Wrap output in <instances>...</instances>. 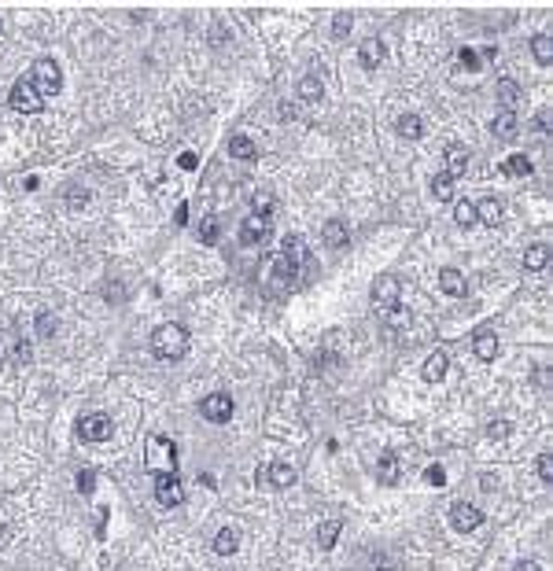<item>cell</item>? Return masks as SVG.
<instances>
[{
    "label": "cell",
    "instance_id": "6da1fadb",
    "mask_svg": "<svg viewBox=\"0 0 553 571\" xmlns=\"http://www.w3.org/2000/svg\"><path fill=\"white\" fill-rule=\"evenodd\" d=\"M310 262V251H306V240L303 236H285L280 251L266 262V284L273 291H288L295 280H299L303 266Z\"/></svg>",
    "mask_w": 553,
    "mask_h": 571
},
{
    "label": "cell",
    "instance_id": "7a4b0ae2",
    "mask_svg": "<svg viewBox=\"0 0 553 571\" xmlns=\"http://www.w3.org/2000/svg\"><path fill=\"white\" fill-rule=\"evenodd\" d=\"M273 196H262L259 206L243 218V225H240V248H255V243H262L269 236V229H273Z\"/></svg>",
    "mask_w": 553,
    "mask_h": 571
},
{
    "label": "cell",
    "instance_id": "3957f363",
    "mask_svg": "<svg viewBox=\"0 0 553 571\" xmlns=\"http://www.w3.org/2000/svg\"><path fill=\"white\" fill-rule=\"evenodd\" d=\"M151 354L162 358V361L185 358V354H188V332L181 328V324H174V321L159 324V328L151 332Z\"/></svg>",
    "mask_w": 553,
    "mask_h": 571
},
{
    "label": "cell",
    "instance_id": "277c9868",
    "mask_svg": "<svg viewBox=\"0 0 553 571\" xmlns=\"http://www.w3.org/2000/svg\"><path fill=\"white\" fill-rule=\"evenodd\" d=\"M372 310L380 317H391L395 310H402V284L395 273H380L372 280Z\"/></svg>",
    "mask_w": 553,
    "mask_h": 571
},
{
    "label": "cell",
    "instance_id": "5b68a950",
    "mask_svg": "<svg viewBox=\"0 0 553 571\" xmlns=\"http://www.w3.org/2000/svg\"><path fill=\"white\" fill-rule=\"evenodd\" d=\"M8 103H11V111H19V114H37L45 107V96L33 89L30 82V74L26 77H19L15 85H11V93H8Z\"/></svg>",
    "mask_w": 553,
    "mask_h": 571
},
{
    "label": "cell",
    "instance_id": "8992f818",
    "mask_svg": "<svg viewBox=\"0 0 553 571\" xmlns=\"http://www.w3.org/2000/svg\"><path fill=\"white\" fill-rule=\"evenodd\" d=\"M30 82H33V89L37 93H48V96H56L59 89H63V74H59V63L56 59H48V56H41L33 63V70H30Z\"/></svg>",
    "mask_w": 553,
    "mask_h": 571
},
{
    "label": "cell",
    "instance_id": "52a82bcc",
    "mask_svg": "<svg viewBox=\"0 0 553 571\" xmlns=\"http://www.w3.org/2000/svg\"><path fill=\"white\" fill-rule=\"evenodd\" d=\"M156 501L162 505V509H177V505L185 501V487H181V479H177L174 472L156 475Z\"/></svg>",
    "mask_w": 553,
    "mask_h": 571
},
{
    "label": "cell",
    "instance_id": "ba28073f",
    "mask_svg": "<svg viewBox=\"0 0 553 571\" xmlns=\"http://www.w3.org/2000/svg\"><path fill=\"white\" fill-rule=\"evenodd\" d=\"M111 420L104 417V413H89V417H82L78 420V439L82 443H107L111 439Z\"/></svg>",
    "mask_w": 553,
    "mask_h": 571
},
{
    "label": "cell",
    "instance_id": "9c48e42d",
    "mask_svg": "<svg viewBox=\"0 0 553 571\" xmlns=\"http://www.w3.org/2000/svg\"><path fill=\"white\" fill-rule=\"evenodd\" d=\"M199 413H203V420H211V424H225L229 417H233V398H229L225 391H214L199 402Z\"/></svg>",
    "mask_w": 553,
    "mask_h": 571
},
{
    "label": "cell",
    "instance_id": "30bf717a",
    "mask_svg": "<svg viewBox=\"0 0 553 571\" xmlns=\"http://www.w3.org/2000/svg\"><path fill=\"white\" fill-rule=\"evenodd\" d=\"M480 524H483V512L476 509V505H469V501H457L454 509H450V527L461 531V535H465V531H476Z\"/></svg>",
    "mask_w": 553,
    "mask_h": 571
},
{
    "label": "cell",
    "instance_id": "8fae6325",
    "mask_svg": "<svg viewBox=\"0 0 553 571\" xmlns=\"http://www.w3.org/2000/svg\"><path fill=\"white\" fill-rule=\"evenodd\" d=\"M321 240H325L328 251H343L347 243H351V229H347V222H340V218H332V222H325V229H321Z\"/></svg>",
    "mask_w": 553,
    "mask_h": 571
},
{
    "label": "cell",
    "instance_id": "7c38bea8",
    "mask_svg": "<svg viewBox=\"0 0 553 571\" xmlns=\"http://www.w3.org/2000/svg\"><path fill=\"white\" fill-rule=\"evenodd\" d=\"M446 369H450V354L446 350H432V358L421 365V376H424V383H443Z\"/></svg>",
    "mask_w": 553,
    "mask_h": 571
},
{
    "label": "cell",
    "instance_id": "4fadbf2b",
    "mask_svg": "<svg viewBox=\"0 0 553 571\" xmlns=\"http://www.w3.org/2000/svg\"><path fill=\"white\" fill-rule=\"evenodd\" d=\"M472 354L480 358V361L498 358V335L491 328H476V335H472Z\"/></svg>",
    "mask_w": 553,
    "mask_h": 571
},
{
    "label": "cell",
    "instance_id": "5bb4252c",
    "mask_svg": "<svg viewBox=\"0 0 553 571\" xmlns=\"http://www.w3.org/2000/svg\"><path fill=\"white\" fill-rule=\"evenodd\" d=\"M384 56H388V52H384V41H377V37H369V41L358 45V63H362L365 70H377L384 63Z\"/></svg>",
    "mask_w": 553,
    "mask_h": 571
},
{
    "label": "cell",
    "instance_id": "9a60e30c",
    "mask_svg": "<svg viewBox=\"0 0 553 571\" xmlns=\"http://www.w3.org/2000/svg\"><path fill=\"white\" fill-rule=\"evenodd\" d=\"M494 96H498V103H501V111H517L520 107V85L513 82V77H501V82L494 85Z\"/></svg>",
    "mask_w": 553,
    "mask_h": 571
},
{
    "label": "cell",
    "instance_id": "2e32d148",
    "mask_svg": "<svg viewBox=\"0 0 553 571\" xmlns=\"http://www.w3.org/2000/svg\"><path fill=\"white\" fill-rule=\"evenodd\" d=\"M443 159H446V170H443V174L461 177V174H465V166H469V148H465V144H446Z\"/></svg>",
    "mask_w": 553,
    "mask_h": 571
},
{
    "label": "cell",
    "instance_id": "e0dca14e",
    "mask_svg": "<svg viewBox=\"0 0 553 571\" xmlns=\"http://www.w3.org/2000/svg\"><path fill=\"white\" fill-rule=\"evenodd\" d=\"M295 479H299V475H295L291 464H269V469H262L259 483H269V487H291Z\"/></svg>",
    "mask_w": 553,
    "mask_h": 571
},
{
    "label": "cell",
    "instance_id": "ac0fdd59",
    "mask_svg": "<svg viewBox=\"0 0 553 571\" xmlns=\"http://www.w3.org/2000/svg\"><path fill=\"white\" fill-rule=\"evenodd\" d=\"M476 222L498 225V222H501V199H498V196H483L480 203H476Z\"/></svg>",
    "mask_w": 553,
    "mask_h": 571
},
{
    "label": "cell",
    "instance_id": "d6986e66",
    "mask_svg": "<svg viewBox=\"0 0 553 571\" xmlns=\"http://www.w3.org/2000/svg\"><path fill=\"white\" fill-rule=\"evenodd\" d=\"M236 549H240V531L236 527H222L214 535V553L218 556H233Z\"/></svg>",
    "mask_w": 553,
    "mask_h": 571
},
{
    "label": "cell",
    "instance_id": "ffe728a7",
    "mask_svg": "<svg viewBox=\"0 0 553 571\" xmlns=\"http://www.w3.org/2000/svg\"><path fill=\"white\" fill-rule=\"evenodd\" d=\"M517 129H520V119H517V114H509V111H498V119H491V133L498 140L517 137Z\"/></svg>",
    "mask_w": 553,
    "mask_h": 571
},
{
    "label": "cell",
    "instance_id": "44dd1931",
    "mask_svg": "<svg viewBox=\"0 0 553 571\" xmlns=\"http://www.w3.org/2000/svg\"><path fill=\"white\" fill-rule=\"evenodd\" d=\"M550 266V248L546 243H531V248L524 251V269H531V273H543Z\"/></svg>",
    "mask_w": 553,
    "mask_h": 571
},
{
    "label": "cell",
    "instance_id": "7402d4cb",
    "mask_svg": "<svg viewBox=\"0 0 553 571\" xmlns=\"http://www.w3.org/2000/svg\"><path fill=\"white\" fill-rule=\"evenodd\" d=\"M229 155H233V159H240V162H251L255 155H259V148H255V140H251L248 133H236L233 140H229Z\"/></svg>",
    "mask_w": 553,
    "mask_h": 571
},
{
    "label": "cell",
    "instance_id": "603a6c76",
    "mask_svg": "<svg viewBox=\"0 0 553 571\" xmlns=\"http://www.w3.org/2000/svg\"><path fill=\"white\" fill-rule=\"evenodd\" d=\"M439 288H443V295H454V298H461L465 295V277L457 273V269H439Z\"/></svg>",
    "mask_w": 553,
    "mask_h": 571
},
{
    "label": "cell",
    "instance_id": "cb8c5ba5",
    "mask_svg": "<svg viewBox=\"0 0 553 571\" xmlns=\"http://www.w3.org/2000/svg\"><path fill=\"white\" fill-rule=\"evenodd\" d=\"M377 475H380V483H384V487H391L395 479H398V457H395L391 450H384V453H380V461H377Z\"/></svg>",
    "mask_w": 553,
    "mask_h": 571
},
{
    "label": "cell",
    "instance_id": "d4e9b609",
    "mask_svg": "<svg viewBox=\"0 0 553 571\" xmlns=\"http://www.w3.org/2000/svg\"><path fill=\"white\" fill-rule=\"evenodd\" d=\"M501 174L506 177H531V159H527V155H509L506 162H501Z\"/></svg>",
    "mask_w": 553,
    "mask_h": 571
},
{
    "label": "cell",
    "instance_id": "484cf974",
    "mask_svg": "<svg viewBox=\"0 0 553 571\" xmlns=\"http://www.w3.org/2000/svg\"><path fill=\"white\" fill-rule=\"evenodd\" d=\"M321 96H325V85H321V77H317V74H306L303 82H299V100L317 103Z\"/></svg>",
    "mask_w": 553,
    "mask_h": 571
},
{
    "label": "cell",
    "instance_id": "4316f807",
    "mask_svg": "<svg viewBox=\"0 0 553 571\" xmlns=\"http://www.w3.org/2000/svg\"><path fill=\"white\" fill-rule=\"evenodd\" d=\"M196 236H199V243H203V248H214V243H218V236H222V225H218V218H214V214H211V218H203V222H199Z\"/></svg>",
    "mask_w": 553,
    "mask_h": 571
},
{
    "label": "cell",
    "instance_id": "83f0119b",
    "mask_svg": "<svg viewBox=\"0 0 553 571\" xmlns=\"http://www.w3.org/2000/svg\"><path fill=\"white\" fill-rule=\"evenodd\" d=\"M340 531H343L340 520H325V524L317 527V546H321V549H332V546L340 542Z\"/></svg>",
    "mask_w": 553,
    "mask_h": 571
},
{
    "label": "cell",
    "instance_id": "f1b7e54d",
    "mask_svg": "<svg viewBox=\"0 0 553 571\" xmlns=\"http://www.w3.org/2000/svg\"><path fill=\"white\" fill-rule=\"evenodd\" d=\"M531 56H535V63H546L553 59V41H550V33H535L531 37Z\"/></svg>",
    "mask_w": 553,
    "mask_h": 571
},
{
    "label": "cell",
    "instance_id": "f546056e",
    "mask_svg": "<svg viewBox=\"0 0 553 571\" xmlns=\"http://www.w3.org/2000/svg\"><path fill=\"white\" fill-rule=\"evenodd\" d=\"M432 196L443 199V203L454 199V177H450V174H435L432 177Z\"/></svg>",
    "mask_w": 553,
    "mask_h": 571
},
{
    "label": "cell",
    "instance_id": "4dcf8cb0",
    "mask_svg": "<svg viewBox=\"0 0 553 571\" xmlns=\"http://www.w3.org/2000/svg\"><path fill=\"white\" fill-rule=\"evenodd\" d=\"M63 203H67L70 211H82V206L89 203V188L85 185H67L63 188Z\"/></svg>",
    "mask_w": 553,
    "mask_h": 571
},
{
    "label": "cell",
    "instance_id": "1f68e13d",
    "mask_svg": "<svg viewBox=\"0 0 553 571\" xmlns=\"http://www.w3.org/2000/svg\"><path fill=\"white\" fill-rule=\"evenodd\" d=\"M424 133V122L417 119V114H402L398 119V137H406V140H417Z\"/></svg>",
    "mask_w": 553,
    "mask_h": 571
},
{
    "label": "cell",
    "instance_id": "d6a6232c",
    "mask_svg": "<svg viewBox=\"0 0 553 571\" xmlns=\"http://www.w3.org/2000/svg\"><path fill=\"white\" fill-rule=\"evenodd\" d=\"M454 222H457L461 229L476 225V203H469V199H457V206H454Z\"/></svg>",
    "mask_w": 553,
    "mask_h": 571
},
{
    "label": "cell",
    "instance_id": "836d02e7",
    "mask_svg": "<svg viewBox=\"0 0 553 571\" xmlns=\"http://www.w3.org/2000/svg\"><path fill=\"white\" fill-rule=\"evenodd\" d=\"M33 324H37V332H41L45 340H52V335H56V314H48V310H41V314L33 317Z\"/></svg>",
    "mask_w": 553,
    "mask_h": 571
},
{
    "label": "cell",
    "instance_id": "e575fe53",
    "mask_svg": "<svg viewBox=\"0 0 553 571\" xmlns=\"http://www.w3.org/2000/svg\"><path fill=\"white\" fill-rule=\"evenodd\" d=\"M509 432H513V424H509V420H491V424H487V439H491V443H501V439H509Z\"/></svg>",
    "mask_w": 553,
    "mask_h": 571
},
{
    "label": "cell",
    "instance_id": "d590c367",
    "mask_svg": "<svg viewBox=\"0 0 553 571\" xmlns=\"http://www.w3.org/2000/svg\"><path fill=\"white\" fill-rule=\"evenodd\" d=\"M11 365H30V343L26 340L11 343Z\"/></svg>",
    "mask_w": 553,
    "mask_h": 571
},
{
    "label": "cell",
    "instance_id": "8d00e7d4",
    "mask_svg": "<svg viewBox=\"0 0 553 571\" xmlns=\"http://www.w3.org/2000/svg\"><path fill=\"white\" fill-rule=\"evenodd\" d=\"M457 63H461V67H465V70H480V67H483V63H480V56H476L472 48H461V52H457Z\"/></svg>",
    "mask_w": 553,
    "mask_h": 571
},
{
    "label": "cell",
    "instance_id": "74e56055",
    "mask_svg": "<svg viewBox=\"0 0 553 571\" xmlns=\"http://www.w3.org/2000/svg\"><path fill=\"white\" fill-rule=\"evenodd\" d=\"M535 469H538V475H543L546 483H550V479H553V453H538Z\"/></svg>",
    "mask_w": 553,
    "mask_h": 571
},
{
    "label": "cell",
    "instance_id": "f35d334b",
    "mask_svg": "<svg viewBox=\"0 0 553 571\" xmlns=\"http://www.w3.org/2000/svg\"><path fill=\"white\" fill-rule=\"evenodd\" d=\"M424 479H428L432 487H443V483H446V472H443V464H428V469H424Z\"/></svg>",
    "mask_w": 553,
    "mask_h": 571
},
{
    "label": "cell",
    "instance_id": "ab89813d",
    "mask_svg": "<svg viewBox=\"0 0 553 571\" xmlns=\"http://www.w3.org/2000/svg\"><path fill=\"white\" fill-rule=\"evenodd\" d=\"M332 33H336V37H347V33H351V15H347V11H340V15L332 19Z\"/></svg>",
    "mask_w": 553,
    "mask_h": 571
},
{
    "label": "cell",
    "instance_id": "60d3db41",
    "mask_svg": "<svg viewBox=\"0 0 553 571\" xmlns=\"http://www.w3.org/2000/svg\"><path fill=\"white\" fill-rule=\"evenodd\" d=\"M78 487H82V494H93V487H96V472H93V469H82V472H78Z\"/></svg>",
    "mask_w": 553,
    "mask_h": 571
},
{
    "label": "cell",
    "instance_id": "b9f144b4",
    "mask_svg": "<svg viewBox=\"0 0 553 571\" xmlns=\"http://www.w3.org/2000/svg\"><path fill=\"white\" fill-rule=\"evenodd\" d=\"M535 129H538V133H546V129H550V111H538L535 114Z\"/></svg>",
    "mask_w": 553,
    "mask_h": 571
},
{
    "label": "cell",
    "instance_id": "7bdbcfd3",
    "mask_svg": "<svg viewBox=\"0 0 553 571\" xmlns=\"http://www.w3.org/2000/svg\"><path fill=\"white\" fill-rule=\"evenodd\" d=\"M177 166H181V170H192V166H196V155H192V151H185L181 159H177Z\"/></svg>",
    "mask_w": 553,
    "mask_h": 571
},
{
    "label": "cell",
    "instance_id": "ee69618b",
    "mask_svg": "<svg viewBox=\"0 0 553 571\" xmlns=\"http://www.w3.org/2000/svg\"><path fill=\"white\" fill-rule=\"evenodd\" d=\"M280 119H285V122L295 119V103H280Z\"/></svg>",
    "mask_w": 553,
    "mask_h": 571
},
{
    "label": "cell",
    "instance_id": "f6af8a7d",
    "mask_svg": "<svg viewBox=\"0 0 553 571\" xmlns=\"http://www.w3.org/2000/svg\"><path fill=\"white\" fill-rule=\"evenodd\" d=\"M476 56H480V59H494V56H498V48H494V45H487L483 52H476Z\"/></svg>",
    "mask_w": 553,
    "mask_h": 571
},
{
    "label": "cell",
    "instance_id": "bcb514c9",
    "mask_svg": "<svg viewBox=\"0 0 553 571\" xmlns=\"http://www.w3.org/2000/svg\"><path fill=\"white\" fill-rule=\"evenodd\" d=\"M517 571H543V568H538L535 561H520V564H517Z\"/></svg>",
    "mask_w": 553,
    "mask_h": 571
},
{
    "label": "cell",
    "instance_id": "7dc6e473",
    "mask_svg": "<svg viewBox=\"0 0 553 571\" xmlns=\"http://www.w3.org/2000/svg\"><path fill=\"white\" fill-rule=\"evenodd\" d=\"M211 41H214V45H222V41H229V30L222 33V26H218V33H211Z\"/></svg>",
    "mask_w": 553,
    "mask_h": 571
}]
</instances>
